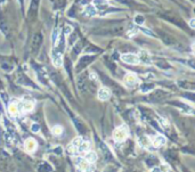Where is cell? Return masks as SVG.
Wrapping results in <instances>:
<instances>
[{
	"label": "cell",
	"mask_w": 195,
	"mask_h": 172,
	"mask_svg": "<svg viewBox=\"0 0 195 172\" xmlns=\"http://www.w3.org/2000/svg\"><path fill=\"white\" fill-rule=\"evenodd\" d=\"M128 134H129L128 128L126 125H120V127L114 129V131H113V139L117 141V142H122V141H124L128 138Z\"/></svg>",
	"instance_id": "obj_1"
},
{
	"label": "cell",
	"mask_w": 195,
	"mask_h": 172,
	"mask_svg": "<svg viewBox=\"0 0 195 172\" xmlns=\"http://www.w3.org/2000/svg\"><path fill=\"white\" fill-rule=\"evenodd\" d=\"M77 169H78V172H94L95 171V165L92 163H89L87 162L83 157H78L77 161Z\"/></svg>",
	"instance_id": "obj_2"
},
{
	"label": "cell",
	"mask_w": 195,
	"mask_h": 172,
	"mask_svg": "<svg viewBox=\"0 0 195 172\" xmlns=\"http://www.w3.org/2000/svg\"><path fill=\"white\" fill-rule=\"evenodd\" d=\"M121 61L124 62L126 64H130V65H137L139 64V59H138V55L136 54H123L121 56Z\"/></svg>",
	"instance_id": "obj_3"
},
{
	"label": "cell",
	"mask_w": 195,
	"mask_h": 172,
	"mask_svg": "<svg viewBox=\"0 0 195 172\" xmlns=\"http://www.w3.org/2000/svg\"><path fill=\"white\" fill-rule=\"evenodd\" d=\"M18 112H24V113H27V112H31L34 107V103L32 100H24V102L20 103L18 105Z\"/></svg>",
	"instance_id": "obj_4"
},
{
	"label": "cell",
	"mask_w": 195,
	"mask_h": 172,
	"mask_svg": "<svg viewBox=\"0 0 195 172\" xmlns=\"http://www.w3.org/2000/svg\"><path fill=\"white\" fill-rule=\"evenodd\" d=\"M24 147H25L26 152L33 153V152H35V149L38 147V142L34 138H27L25 142H24Z\"/></svg>",
	"instance_id": "obj_5"
},
{
	"label": "cell",
	"mask_w": 195,
	"mask_h": 172,
	"mask_svg": "<svg viewBox=\"0 0 195 172\" xmlns=\"http://www.w3.org/2000/svg\"><path fill=\"white\" fill-rule=\"evenodd\" d=\"M123 81L128 87H134L138 82V78L135 73H127L123 78Z\"/></svg>",
	"instance_id": "obj_6"
},
{
	"label": "cell",
	"mask_w": 195,
	"mask_h": 172,
	"mask_svg": "<svg viewBox=\"0 0 195 172\" xmlns=\"http://www.w3.org/2000/svg\"><path fill=\"white\" fill-rule=\"evenodd\" d=\"M152 144H153V146L155 147V148H159V147H162L167 144V139H165L164 136L159 134V136H155V137L152 139Z\"/></svg>",
	"instance_id": "obj_7"
},
{
	"label": "cell",
	"mask_w": 195,
	"mask_h": 172,
	"mask_svg": "<svg viewBox=\"0 0 195 172\" xmlns=\"http://www.w3.org/2000/svg\"><path fill=\"white\" fill-rule=\"evenodd\" d=\"M98 99L99 100H107V99H110L111 97V91L109 88H100V89L98 90Z\"/></svg>",
	"instance_id": "obj_8"
},
{
	"label": "cell",
	"mask_w": 195,
	"mask_h": 172,
	"mask_svg": "<svg viewBox=\"0 0 195 172\" xmlns=\"http://www.w3.org/2000/svg\"><path fill=\"white\" fill-rule=\"evenodd\" d=\"M8 113L12 117H15L18 115V106H17V103L16 102H10V104L8 105Z\"/></svg>",
	"instance_id": "obj_9"
},
{
	"label": "cell",
	"mask_w": 195,
	"mask_h": 172,
	"mask_svg": "<svg viewBox=\"0 0 195 172\" xmlns=\"http://www.w3.org/2000/svg\"><path fill=\"white\" fill-rule=\"evenodd\" d=\"M52 63L56 67H61L63 65V57L61 52H54L52 54Z\"/></svg>",
	"instance_id": "obj_10"
},
{
	"label": "cell",
	"mask_w": 195,
	"mask_h": 172,
	"mask_svg": "<svg viewBox=\"0 0 195 172\" xmlns=\"http://www.w3.org/2000/svg\"><path fill=\"white\" fill-rule=\"evenodd\" d=\"M138 59H139V63H144V64H150L151 63V56L148 55V52L145 51V50H142L140 52H139Z\"/></svg>",
	"instance_id": "obj_11"
},
{
	"label": "cell",
	"mask_w": 195,
	"mask_h": 172,
	"mask_svg": "<svg viewBox=\"0 0 195 172\" xmlns=\"http://www.w3.org/2000/svg\"><path fill=\"white\" fill-rule=\"evenodd\" d=\"M83 159L87 162H89V163H95L97 161V154L95 153V152L88 151V152H86V155L83 156Z\"/></svg>",
	"instance_id": "obj_12"
},
{
	"label": "cell",
	"mask_w": 195,
	"mask_h": 172,
	"mask_svg": "<svg viewBox=\"0 0 195 172\" xmlns=\"http://www.w3.org/2000/svg\"><path fill=\"white\" fill-rule=\"evenodd\" d=\"M89 148H90V144H89V141L83 140L81 144H80V146L77 148V151H78V154H82V153L88 152V151H89Z\"/></svg>",
	"instance_id": "obj_13"
},
{
	"label": "cell",
	"mask_w": 195,
	"mask_h": 172,
	"mask_svg": "<svg viewBox=\"0 0 195 172\" xmlns=\"http://www.w3.org/2000/svg\"><path fill=\"white\" fill-rule=\"evenodd\" d=\"M85 14L87 16H95L97 14V8L94 6V5H89V6L86 7Z\"/></svg>",
	"instance_id": "obj_14"
},
{
	"label": "cell",
	"mask_w": 195,
	"mask_h": 172,
	"mask_svg": "<svg viewBox=\"0 0 195 172\" xmlns=\"http://www.w3.org/2000/svg\"><path fill=\"white\" fill-rule=\"evenodd\" d=\"M52 132L54 136H61L63 134V127L62 125H55L52 129Z\"/></svg>",
	"instance_id": "obj_15"
},
{
	"label": "cell",
	"mask_w": 195,
	"mask_h": 172,
	"mask_svg": "<svg viewBox=\"0 0 195 172\" xmlns=\"http://www.w3.org/2000/svg\"><path fill=\"white\" fill-rule=\"evenodd\" d=\"M82 141H83V139H82L81 137H75V138H74V139L72 140L71 146H72V147H74V148L77 149V148H78V147L80 146V144H81ZM77 152H78V151H77Z\"/></svg>",
	"instance_id": "obj_16"
},
{
	"label": "cell",
	"mask_w": 195,
	"mask_h": 172,
	"mask_svg": "<svg viewBox=\"0 0 195 172\" xmlns=\"http://www.w3.org/2000/svg\"><path fill=\"white\" fill-rule=\"evenodd\" d=\"M144 17L142 15H136V17H135V23L138 24V25H143L144 24Z\"/></svg>",
	"instance_id": "obj_17"
},
{
	"label": "cell",
	"mask_w": 195,
	"mask_h": 172,
	"mask_svg": "<svg viewBox=\"0 0 195 172\" xmlns=\"http://www.w3.org/2000/svg\"><path fill=\"white\" fill-rule=\"evenodd\" d=\"M31 131H32L33 134H38L40 131V124H38V123H32L31 124Z\"/></svg>",
	"instance_id": "obj_18"
},
{
	"label": "cell",
	"mask_w": 195,
	"mask_h": 172,
	"mask_svg": "<svg viewBox=\"0 0 195 172\" xmlns=\"http://www.w3.org/2000/svg\"><path fill=\"white\" fill-rule=\"evenodd\" d=\"M58 30L57 29H55L54 30V33H52V44L55 45L56 44V40H57V37H58Z\"/></svg>",
	"instance_id": "obj_19"
},
{
	"label": "cell",
	"mask_w": 195,
	"mask_h": 172,
	"mask_svg": "<svg viewBox=\"0 0 195 172\" xmlns=\"http://www.w3.org/2000/svg\"><path fill=\"white\" fill-rule=\"evenodd\" d=\"M71 32H72V27L71 26H65V29H64V33L66 34V35H69V34H71Z\"/></svg>",
	"instance_id": "obj_20"
},
{
	"label": "cell",
	"mask_w": 195,
	"mask_h": 172,
	"mask_svg": "<svg viewBox=\"0 0 195 172\" xmlns=\"http://www.w3.org/2000/svg\"><path fill=\"white\" fill-rule=\"evenodd\" d=\"M151 172H162V170H161L159 166H154V168H152Z\"/></svg>",
	"instance_id": "obj_21"
},
{
	"label": "cell",
	"mask_w": 195,
	"mask_h": 172,
	"mask_svg": "<svg viewBox=\"0 0 195 172\" xmlns=\"http://www.w3.org/2000/svg\"><path fill=\"white\" fill-rule=\"evenodd\" d=\"M189 26H191L192 29H194L195 27V19L194 18H192L191 21H189Z\"/></svg>",
	"instance_id": "obj_22"
},
{
	"label": "cell",
	"mask_w": 195,
	"mask_h": 172,
	"mask_svg": "<svg viewBox=\"0 0 195 172\" xmlns=\"http://www.w3.org/2000/svg\"><path fill=\"white\" fill-rule=\"evenodd\" d=\"M90 78L92 80H96V79H97V75H96V74H90Z\"/></svg>",
	"instance_id": "obj_23"
}]
</instances>
